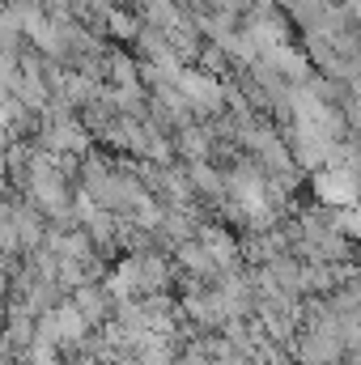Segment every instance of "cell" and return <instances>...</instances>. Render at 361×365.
I'll list each match as a JSON object with an SVG mask.
<instances>
[{"label": "cell", "instance_id": "1", "mask_svg": "<svg viewBox=\"0 0 361 365\" xmlns=\"http://www.w3.org/2000/svg\"><path fill=\"white\" fill-rule=\"evenodd\" d=\"M30 195H34V204L39 208H47V212H68V182L60 179L51 166H34V179H30Z\"/></svg>", "mask_w": 361, "mask_h": 365}, {"label": "cell", "instance_id": "2", "mask_svg": "<svg viewBox=\"0 0 361 365\" xmlns=\"http://www.w3.org/2000/svg\"><path fill=\"white\" fill-rule=\"evenodd\" d=\"M357 187H361V182L353 179V170L332 166V170H323V175L315 179V195H319L323 204L340 208V204H353V200H357Z\"/></svg>", "mask_w": 361, "mask_h": 365}, {"label": "cell", "instance_id": "7", "mask_svg": "<svg viewBox=\"0 0 361 365\" xmlns=\"http://www.w3.org/2000/svg\"><path fill=\"white\" fill-rule=\"evenodd\" d=\"M345 365H361V344H357V349H349V357H345Z\"/></svg>", "mask_w": 361, "mask_h": 365}, {"label": "cell", "instance_id": "6", "mask_svg": "<svg viewBox=\"0 0 361 365\" xmlns=\"http://www.w3.org/2000/svg\"><path fill=\"white\" fill-rule=\"evenodd\" d=\"M208 145H213L208 132H200V128H187V132H183V153H187V158H195V162L208 158Z\"/></svg>", "mask_w": 361, "mask_h": 365}, {"label": "cell", "instance_id": "5", "mask_svg": "<svg viewBox=\"0 0 361 365\" xmlns=\"http://www.w3.org/2000/svg\"><path fill=\"white\" fill-rule=\"evenodd\" d=\"M183 90H187V98H191L195 106H204V110H217V106H221L217 81H208V77H200V73H187V77H183Z\"/></svg>", "mask_w": 361, "mask_h": 365}, {"label": "cell", "instance_id": "3", "mask_svg": "<svg viewBox=\"0 0 361 365\" xmlns=\"http://www.w3.org/2000/svg\"><path fill=\"white\" fill-rule=\"evenodd\" d=\"M73 306L90 319V323H106L111 319V289H102V284H77L73 289Z\"/></svg>", "mask_w": 361, "mask_h": 365}, {"label": "cell", "instance_id": "4", "mask_svg": "<svg viewBox=\"0 0 361 365\" xmlns=\"http://www.w3.org/2000/svg\"><path fill=\"white\" fill-rule=\"evenodd\" d=\"M179 264L191 276H217V272H221V268H217V259L208 255V247H204L200 238H183V242H179Z\"/></svg>", "mask_w": 361, "mask_h": 365}]
</instances>
